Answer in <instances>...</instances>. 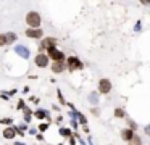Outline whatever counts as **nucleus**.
Returning a JSON list of instances; mask_svg holds the SVG:
<instances>
[{
    "label": "nucleus",
    "instance_id": "11",
    "mask_svg": "<svg viewBox=\"0 0 150 145\" xmlns=\"http://www.w3.org/2000/svg\"><path fill=\"white\" fill-rule=\"evenodd\" d=\"M16 135V128H7L3 131V137L5 139H13Z\"/></svg>",
    "mask_w": 150,
    "mask_h": 145
},
{
    "label": "nucleus",
    "instance_id": "8",
    "mask_svg": "<svg viewBox=\"0 0 150 145\" xmlns=\"http://www.w3.org/2000/svg\"><path fill=\"white\" fill-rule=\"evenodd\" d=\"M63 69H65V63H63V60H53L52 71L58 74V72H63Z\"/></svg>",
    "mask_w": 150,
    "mask_h": 145
},
{
    "label": "nucleus",
    "instance_id": "4",
    "mask_svg": "<svg viewBox=\"0 0 150 145\" xmlns=\"http://www.w3.org/2000/svg\"><path fill=\"white\" fill-rule=\"evenodd\" d=\"M49 58L52 60H65V55H63V52H60V50H57L55 45H52V47H49Z\"/></svg>",
    "mask_w": 150,
    "mask_h": 145
},
{
    "label": "nucleus",
    "instance_id": "22",
    "mask_svg": "<svg viewBox=\"0 0 150 145\" xmlns=\"http://www.w3.org/2000/svg\"><path fill=\"white\" fill-rule=\"evenodd\" d=\"M140 3L145 5V7H150V0H140Z\"/></svg>",
    "mask_w": 150,
    "mask_h": 145
},
{
    "label": "nucleus",
    "instance_id": "16",
    "mask_svg": "<svg viewBox=\"0 0 150 145\" xmlns=\"http://www.w3.org/2000/svg\"><path fill=\"white\" fill-rule=\"evenodd\" d=\"M89 102H91V103H97V102H98V95L95 92H92L91 95H89Z\"/></svg>",
    "mask_w": 150,
    "mask_h": 145
},
{
    "label": "nucleus",
    "instance_id": "3",
    "mask_svg": "<svg viewBox=\"0 0 150 145\" xmlns=\"http://www.w3.org/2000/svg\"><path fill=\"white\" fill-rule=\"evenodd\" d=\"M15 52L18 53V56H21L23 60H28L29 56H31V52H29V48L24 47V45H15Z\"/></svg>",
    "mask_w": 150,
    "mask_h": 145
},
{
    "label": "nucleus",
    "instance_id": "18",
    "mask_svg": "<svg viewBox=\"0 0 150 145\" xmlns=\"http://www.w3.org/2000/svg\"><path fill=\"white\" fill-rule=\"evenodd\" d=\"M5 45H8V44H7V36H5V34H0V47H5Z\"/></svg>",
    "mask_w": 150,
    "mask_h": 145
},
{
    "label": "nucleus",
    "instance_id": "10",
    "mask_svg": "<svg viewBox=\"0 0 150 145\" xmlns=\"http://www.w3.org/2000/svg\"><path fill=\"white\" fill-rule=\"evenodd\" d=\"M121 137H123V140H133V137H134V132H133V129H124V131L121 132Z\"/></svg>",
    "mask_w": 150,
    "mask_h": 145
},
{
    "label": "nucleus",
    "instance_id": "26",
    "mask_svg": "<svg viewBox=\"0 0 150 145\" xmlns=\"http://www.w3.org/2000/svg\"><path fill=\"white\" fill-rule=\"evenodd\" d=\"M37 140H44V135H42V134H37Z\"/></svg>",
    "mask_w": 150,
    "mask_h": 145
},
{
    "label": "nucleus",
    "instance_id": "6",
    "mask_svg": "<svg viewBox=\"0 0 150 145\" xmlns=\"http://www.w3.org/2000/svg\"><path fill=\"white\" fill-rule=\"evenodd\" d=\"M112 90V82L108 79H100L98 82V92L100 93H108Z\"/></svg>",
    "mask_w": 150,
    "mask_h": 145
},
{
    "label": "nucleus",
    "instance_id": "23",
    "mask_svg": "<svg viewBox=\"0 0 150 145\" xmlns=\"http://www.w3.org/2000/svg\"><path fill=\"white\" fill-rule=\"evenodd\" d=\"M71 126H73V128H74V129H76V128H77V121H76V119H74V116H73V121H71Z\"/></svg>",
    "mask_w": 150,
    "mask_h": 145
},
{
    "label": "nucleus",
    "instance_id": "2",
    "mask_svg": "<svg viewBox=\"0 0 150 145\" xmlns=\"http://www.w3.org/2000/svg\"><path fill=\"white\" fill-rule=\"evenodd\" d=\"M66 66L70 71H76V69H81L82 68V63H81V60L77 58V56H70L66 61Z\"/></svg>",
    "mask_w": 150,
    "mask_h": 145
},
{
    "label": "nucleus",
    "instance_id": "27",
    "mask_svg": "<svg viewBox=\"0 0 150 145\" xmlns=\"http://www.w3.org/2000/svg\"><path fill=\"white\" fill-rule=\"evenodd\" d=\"M139 29H140V21H139V23H137V24H136V32H137V31H139Z\"/></svg>",
    "mask_w": 150,
    "mask_h": 145
},
{
    "label": "nucleus",
    "instance_id": "25",
    "mask_svg": "<svg viewBox=\"0 0 150 145\" xmlns=\"http://www.w3.org/2000/svg\"><path fill=\"white\" fill-rule=\"evenodd\" d=\"M129 124H131V128H133V129H136V128H137L136 123H133V121H129Z\"/></svg>",
    "mask_w": 150,
    "mask_h": 145
},
{
    "label": "nucleus",
    "instance_id": "1",
    "mask_svg": "<svg viewBox=\"0 0 150 145\" xmlns=\"http://www.w3.org/2000/svg\"><path fill=\"white\" fill-rule=\"evenodd\" d=\"M26 23H28L29 28H39L40 23H42L40 15H39L37 11H29V13L26 15Z\"/></svg>",
    "mask_w": 150,
    "mask_h": 145
},
{
    "label": "nucleus",
    "instance_id": "15",
    "mask_svg": "<svg viewBox=\"0 0 150 145\" xmlns=\"http://www.w3.org/2000/svg\"><path fill=\"white\" fill-rule=\"evenodd\" d=\"M23 110H24V121H26V123H29V121H31V110H29V108H23Z\"/></svg>",
    "mask_w": 150,
    "mask_h": 145
},
{
    "label": "nucleus",
    "instance_id": "17",
    "mask_svg": "<svg viewBox=\"0 0 150 145\" xmlns=\"http://www.w3.org/2000/svg\"><path fill=\"white\" fill-rule=\"evenodd\" d=\"M0 123H2L3 126H10L11 123H13V119H11V118H2V119H0Z\"/></svg>",
    "mask_w": 150,
    "mask_h": 145
},
{
    "label": "nucleus",
    "instance_id": "12",
    "mask_svg": "<svg viewBox=\"0 0 150 145\" xmlns=\"http://www.w3.org/2000/svg\"><path fill=\"white\" fill-rule=\"evenodd\" d=\"M34 116H36V118H39V119H44V118L49 116V113H47L45 110H37V111L34 113Z\"/></svg>",
    "mask_w": 150,
    "mask_h": 145
},
{
    "label": "nucleus",
    "instance_id": "14",
    "mask_svg": "<svg viewBox=\"0 0 150 145\" xmlns=\"http://www.w3.org/2000/svg\"><path fill=\"white\" fill-rule=\"evenodd\" d=\"M60 135H61V137H71L73 134H71V131H70V129L61 128V129H60Z\"/></svg>",
    "mask_w": 150,
    "mask_h": 145
},
{
    "label": "nucleus",
    "instance_id": "24",
    "mask_svg": "<svg viewBox=\"0 0 150 145\" xmlns=\"http://www.w3.org/2000/svg\"><path fill=\"white\" fill-rule=\"evenodd\" d=\"M18 108H24V102H23V100L18 102Z\"/></svg>",
    "mask_w": 150,
    "mask_h": 145
},
{
    "label": "nucleus",
    "instance_id": "5",
    "mask_svg": "<svg viewBox=\"0 0 150 145\" xmlns=\"http://www.w3.org/2000/svg\"><path fill=\"white\" fill-rule=\"evenodd\" d=\"M49 55H47V53H39L37 56H36V65L39 66V68H45L47 65H49Z\"/></svg>",
    "mask_w": 150,
    "mask_h": 145
},
{
    "label": "nucleus",
    "instance_id": "20",
    "mask_svg": "<svg viewBox=\"0 0 150 145\" xmlns=\"http://www.w3.org/2000/svg\"><path fill=\"white\" fill-rule=\"evenodd\" d=\"M115 116L116 118H124V111H123L121 108H116V110H115Z\"/></svg>",
    "mask_w": 150,
    "mask_h": 145
},
{
    "label": "nucleus",
    "instance_id": "21",
    "mask_svg": "<svg viewBox=\"0 0 150 145\" xmlns=\"http://www.w3.org/2000/svg\"><path fill=\"white\" fill-rule=\"evenodd\" d=\"M47 129H49V124H47V123H45V124H40V126H39V131H42V132L47 131Z\"/></svg>",
    "mask_w": 150,
    "mask_h": 145
},
{
    "label": "nucleus",
    "instance_id": "9",
    "mask_svg": "<svg viewBox=\"0 0 150 145\" xmlns=\"http://www.w3.org/2000/svg\"><path fill=\"white\" fill-rule=\"evenodd\" d=\"M55 44H57V39L47 37V39H44V42H42L40 45H39V48H40V52H42V50H45V48L52 47V45H55Z\"/></svg>",
    "mask_w": 150,
    "mask_h": 145
},
{
    "label": "nucleus",
    "instance_id": "7",
    "mask_svg": "<svg viewBox=\"0 0 150 145\" xmlns=\"http://www.w3.org/2000/svg\"><path fill=\"white\" fill-rule=\"evenodd\" d=\"M26 36H28V37H31V39H40L44 34H42V31L39 28H28Z\"/></svg>",
    "mask_w": 150,
    "mask_h": 145
},
{
    "label": "nucleus",
    "instance_id": "19",
    "mask_svg": "<svg viewBox=\"0 0 150 145\" xmlns=\"http://www.w3.org/2000/svg\"><path fill=\"white\" fill-rule=\"evenodd\" d=\"M76 116L79 118V123H81V124H84V126H86V123H87L86 116H84V114H81V113H76Z\"/></svg>",
    "mask_w": 150,
    "mask_h": 145
},
{
    "label": "nucleus",
    "instance_id": "28",
    "mask_svg": "<svg viewBox=\"0 0 150 145\" xmlns=\"http://www.w3.org/2000/svg\"><path fill=\"white\" fill-rule=\"evenodd\" d=\"M145 132H147V134H150V126H147V128H145Z\"/></svg>",
    "mask_w": 150,
    "mask_h": 145
},
{
    "label": "nucleus",
    "instance_id": "13",
    "mask_svg": "<svg viewBox=\"0 0 150 145\" xmlns=\"http://www.w3.org/2000/svg\"><path fill=\"white\" fill-rule=\"evenodd\" d=\"M5 36H7V44H11V42L16 40V34L15 32H5Z\"/></svg>",
    "mask_w": 150,
    "mask_h": 145
}]
</instances>
